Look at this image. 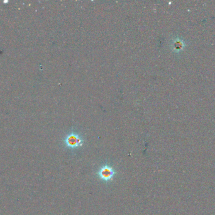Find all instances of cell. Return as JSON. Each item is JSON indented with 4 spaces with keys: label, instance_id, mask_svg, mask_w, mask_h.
Listing matches in <instances>:
<instances>
[{
    "label": "cell",
    "instance_id": "obj_1",
    "mask_svg": "<svg viewBox=\"0 0 215 215\" xmlns=\"http://www.w3.org/2000/svg\"><path fill=\"white\" fill-rule=\"evenodd\" d=\"M116 171L110 165H106L102 167L98 172V175L99 179L105 182L111 181L114 177L116 175Z\"/></svg>",
    "mask_w": 215,
    "mask_h": 215
},
{
    "label": "cell",
    "instance_id": "obj_2",
    "mask_svg": "<svg viewBox=\"0 0 215 215\" xmlns=\"http://www.w3.org/2000/svg\"><path fill=\"white\" fill-rule=\"evenodd\" d=\"M67 145L71 148H76L81 145V141L75 136H71L67 139Z\"/></svg>",
    "mask_w": 215,
    "mask_h": 215
}]
</instances>
